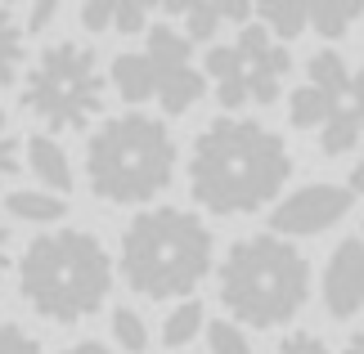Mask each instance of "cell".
Listing matches in <instances>:
<instances>
[{"label":"cell","instance_id":"obj_7","mask_svg":"<svg viewBox=\"0 0 364 354\" xmlns=\"http://www.w3.org/2000/svg\"><path fill=\"white\" fill-rule=\"evenodd\" d=\"M355 206V193L346 184H301V189L284 193L279 202L270 206V233L279 238H315V233H328L333 224H342Z\"/></svg>","mask_w":364,"mask_h":354},{"label":"cell","instance_id":"obj_13","mask_svg":"<svg viewBox=\"0 0 364 354\" xmlns=\"http://www.w3.org/2000/svg\"><path fill=\"white\" fill-rule=\"evenodd\" d=\"M203 72H207V81H212L216 104L225 112H243L252 104L247 86H243V63H239V50H234V45H207Z\"/></svg>","mask_w":364,"mask_h":354},{"label":"cell","instance_id":"obj_25","mask_svg":"<svg viewBox=\"0 0 364 354\" xmlns=\"http://www.w3.org/2000/svg\"><path fill=\"white\" fill-rule=\"evenodd\" d=\"M252 328H243L239 319H207V354H257L252 350Z\"/></svg>","mask_w":364,"mask_h":354},{"label":"cell","instance_id":"obj_29","mask_svg":"<svg viewBox=\"0 0 364 354\" xmlns=\"http://www.w3.org/2000/svg\"><path fill=\"white\" fill-rule=\"evenodd\" d=\"M0 354H46V350H41V341L23 328V323L0 319Z\"/></svg>","mask_w":364,"mask_h":354},{"label":"cell","instance_id":"obj_37","mask_svg":"<svg viewBox=\"0 0 364 354\" xmlns=\"http://www.w3.org/2000/svg\"><path fill=\"white\" fill-rule=\"evenodd\" d=\"M355 108H360V131H364V104H355Z\"/></svg>","mask_w":364,"mask_h":354},{"label":"cell","instance_id":"obj_34","mask_svg":"<svg viewBox=\"0 0 364 354\" xmlns=\"http://www.w3.org/2000/svg\"><path fill=\"white\" fill-rule=\"evenodd\" d=\"M338 354H364V323H355V328L346 332V341H342Z\"/></svg>","mask_w":364,"mask_h":354},{"label":"cell","instance_id":"obj_26","mask_svg":"<svg viewBox=\"0 0 364 354\" xmlns=\"http://www.w3.org/2000/svg\"><path fill=\"white\" fill-rule=\"evenodd\" d=\"M18 171H23V139L14 131V121L0 112V189H9Z\"/></svg>","mask_w":364,"mask_h":354},{"label":"cell","instance_id":"obj_24","mask_svg":"<svg viewBox=\"0 0 364 354\" xmlns=\"http://www.w3.org/2000/svg\"><path fill=\"white\" fill-rule=\"evenodd\" d=\"M108 328H113V345L122 354H144L149 350V323L135 305H113L108 314Z\"/></svg>","mask_w":364,"mask_h":354},{"label":"cell","instance_id":"obj_32","mask_svg":"<svg viewBox=\"0 0 364 354\" xmlns=\"http://www.w3.org/2000/svg\"><path fill=\"white\" fill-rule=\"evenodd\" d=\"M14 269V233H9V216L0 211V282Z\"/></svg>","mask_w":364,"mask_h":354},{"label":"cell","instance_id":"obj_33","mask_svg":"<svg viewBox=\"0 0 364 354\" xmlns=\"http://www.w3.org/2000/svg\"><path fill=\"white\" fill-rule=\"evenodd\" d=\"M59 354H113V345H104V341H95V336H86V341H73V345H63Z\"/></svg>","mask_w":364,"mask_h":354},{"label":"cell","instance_id":"obj_11","mask_svg":"<svg viewBox=\"0 0 364 354\" xmlns=\"http://www.w3.org/2000/svg\"><path fill=\"white\" fill-rule=\"evenodd\" d=\"M23 162H27V171L36 175L41 189H50V193H73V157H68V148L54 139L50 131H41V135H27V144H23Z\"/></svg>","mask_w":364,"mask_h":354},{"label":"cell","instance_id":"obj_28","mask_svg":"<svg viewBox=\"0 0 364 354\" xmlns=\"http://www.w3.org/2000/svg\"><path fill=\"white\" fill-rule=\"evenodd\" d=\"M270 354H333V345H328L319 332H311V328H288V332L274 341Z\"/></svg>","mask_w":364,"mask_h":354},{"label":"cell","instance_id":"obj_30","mask_svg":"<svg viewBox=\"0 0 364 354\" xmlns=\"http://www.w3.org/2000/svg\"><path fill=\"white\" fill-rule=\"evenodd\" d=\"M113 13H117V0H81V27L90 36L113 32Z\"/></svg>","mask_w":364,"mask_h":354},{"label":"cell","instance_id":"obj_35","mask_svg":"<svg viewBox=\"0 0 364 354\" xmlns=\"http://www.w3.org/2000/svg\"><path fill=\"white\" fill-rule=\"evenodd\" d=\"M346 189H351L355 197H364V157L351 166V175H346Z\"/></svg>","mask_w":364,"mask_h":354},{"label":"cell","instance_id":"obj_10","mask_svg":"<svg viewBox=\"0 0 364 354\" xmlns=\"http://www.w3.org/2000/svg\"><path fill=\"white\" fill-rule=\"evenodd\" d=\"M162 9L171 18H180L193 45H207V40H216V32L225 23L243 27L257 13V0H162Z\"/></svg>","mask_w":364,"mask_h":354},{"label":"cell","instance_id":"obj_36","mask_svg":"<svg viewBox=\"0 0 364 354\" xmlns=\"http://www.w3.org/2000/svg\"><path fill=\"white\" fill-rule=\"evenodd\" d=\"M351 99H355V104H364V63L355 67V77H351Z\"/></svg>","mask_w":364,"mask_h":354},{"label":"cell","instance_id":"obj_19","mask_svg":"<svg viewBox=\"0 0 364 354\" xmlns=\"http://www.w3.org/2000/svg\"><path fill=\"white\" fill-rule=\"evenodd\" d=\"M27 63V27L9 13V5H0V90H9L23 77Z\"/></svg>","mask_w":364,"mask_h":354},{"label":"cell","instance_id":"obj_9","mask_svg":"<svg viewBox=\"0 0 364 354\" xmlns=\"http://www.w3.org/2000/svg\"><path fill=\"white\" fill-rule=\"evenodd\" d=\"M319 301L338 323H351L364 309V238H342L328 251L319 274Z\"/></svg>","mask_w":364,"mask_h":354},{"label":"cell","instance_id":"obj_2","mask_svg":"<svg viewBox=\"0 0 364 354\" xmlns=\"http://www.w3.org/2000/svg\"><path fill=\"white\" fill-rule=\"evenodd\" d=\"M14 278H18L23 305L36 319L54 323V328H77L108 305L117 282V260L90 229L54 224L18 251Z\"/></svg>","mask_w":364,"mask_h":354},{"label":"cell","instance_id":"obj_16","mask_svg":"<svg viewBox=\"0 0 364 354\" xmlns=\"http://www.w3.org/2000/svg\"><path fill=\"white\" fill-rule=\"evenodd\" d=\"M207 332V305L198 301V296H185V301H171V309L162 314V345L166 350H189L198 336Z\"/></svg>","mask_w":364,"mask_h":354},{"label":"cell","instance_id":"obj_38","mask_svg":"<svg viewBox=\"0 0 364 354\" xmlns=\"http://www.w3.org/2000/svg\"><path fill=\"white\" fill-rule=\"evenodd\" d=\"M0 5H14V0H0Z\"/></svg>","mask_w":364,"mask_h":354},{"label":"cell","instance_id":"obj_12","mask_svg":"<svg viewBox=\"0 0 364 354\" xmlns=\"http://www.w3.org/2000/svg\"><path fill=\"white\" fill-rule=\"evenodd\" d=\"M108 81L126 108H144L158 99V63L149 59L144 50H126L108 63Z\"/></svg>","mask_w":364,"mask_h":354},{"label":"cell","instance_id":"obj_3","mask_svg":"<svg viewBox=\"0 0 364 354\" xmlns=\"http://www.w3.org/2000/svg\"><path fill=\"white\" fill-rule=\"evenodd\" d=\"M117 274L144 301H185L216 274V238L198 211L139 206L122 229Z\"/></svg>","mask_w":364,"mask_h":354},{"label":"cell","instance_id":"obj_14","mask_svg":"<svg viewBox=\"0 0 364 354\" xmlns=\"http://www.w3.org/2000/svg\"><path fill=\"white\" fill-rule=\"evenodd\" d=\"M207 94V72L193 63H176V67H158V104L166 117H185L193 104H203Z\"/></svg>","mask_w":364,"mask_h":354},{"label":"cell","instance_id":"obj_21","mask_svg":"<svg viewBox=\"0 0 364 354\" xmlns=\"http://www.w3.org/2000/svg\"><path fill=\"white\" fill-rule=\"evenodd\" d=\"M338 104H342V99H333V94H324L319 86L306 81V86H297V90L288 94V121L297 126V131H319V126L333 117V108H338Z\"/></svg>","mask_w":364,"mask_h":354},{"label":"cell","instance_id":"obj_18","mask_svg":"<svg viewBox=\"0 0 364 354\" xmlns=\"http://www.w3.org/2000/svg\"><path fill=\"white\" fill-rule=\"evenodd\" d=\"M360 139H364V131H360L355 99H351V104H338V108H333V117L319 126V153H324V157H346Z\"/></svg>","mask_w":364,"mask_h":354},{"label":"cell","instance_id":"obj_4","mask_svg":"<svg viewBox=\"0 0 364 354\" xmlns=\"http://www.w3.org/2000/svg\"><path fill=\"white\" fill-rule=\"evenodd\" d=\"M216 296L230 319L252 332L288 328L311 301V260L292 238L247 233L216 265Z\"/></svg>","mask_w":364,"mask_h":354},{"label":"cell","instance_id":"obj_1","mask_svg":"<svg viewBox=\"0 0 364 354\" xmlns=\"http://www.w3.org/2000/svg\"><path fill=\"white\" fill-rule=\"evenodd\" d=\"M288 175V144L252 117H216L193 135L189 193L207 216H252L274 206Z\"/></svg>","mask_w":364,"mask_h":354},{"label":"cell","instance_id":"obj_20","mask_svg":"<svg viewBox=\"0 0 364 354\" xmlns=\"http://www.w3.org/2000/svg\"><path fill=\"white\" fill-rule=\"evenodd\" d=\"M351 67H346V59L338 50H315L311 59H306V81H311V86H319L324 94H333V99H351Z\"/></svg>","mask_w":364,"mask_h":354},{"label":"cell","instance_id":"obj_6","mask_svg":"<svg viewBox=\"0 0 364 354\" xmlns=\"http://www.w3.org/2000/svg\"><path fill=\"white\" fill-rule=\"evenodd\" d=\"M104 90H108V72L100 67V54L86 40L63 36V40H50L32 59V67L23 77V90H18V104L50 135L86 131L104 112Z\"/></svg>","mask_w":364,"mask_h":354},{"label":"cell","instance_id":"obj_5","mask_svg":"<svg viewBox=\"0 0 364 354\" xmlns=\"http://www.w3.org/2000/svg\"><path fill=\"white\" fill-rule=\"evenodd\" d=\"M180 166L171 126L153 112H117L86 139V184L108 206H153Z\"/></svg>","mask_w":364,"mask_h":354},{"label":"cell","instance_id":"obj_8","mask_svg":"<svg viewBox=\"0 0 364 354\" xmlns=\"http://www.w3.org/2000/svg\"><path fill=\"white\" fill-rule=\"evenodd\" d=\"M234 50H239V63H243V86L247 99L257 108H270L279 94H284V81L292 72V54H288V40L270 36L261 23H243L239 36H234Z\"/></svg>","mask_w":364,"mask_h":354},{"label":"cell","instance_id":"obj_17","mask_svg":"<svg viewBox=\"0 0 364 354\" xmlns=\"http://www.w3.org/2000/svg\"><path fill=\"white\" fill-rule=\"evenodd\" d=\"M257 23L279 40H297L311 27V0H257Z\"/></svg>","mask_w":364,"mask_h":354},{"label":"cell","instance_id":"obj_22","mask_svg":"<svg viewBox=\"0 0 364 354\" xmlns=\"http://www.w3.org/2000/svg\"><path fill=\"white\" fill-rule=\"evenodd\" d=\"M144 54L158 67H176V63H193V40L185 36V27L171 23H153L144 32Z\"/></svg>","mask_w":364,"mask_h":354},{"label":"cell","instance_id":"obj_15","mask_svg":"<svg viewBox=\"0 0 364 354\" xmlns=\"http://www.w3.org/2000/svg\"><path fill=\"white\" fill-rule=\"evenodd\" d=\"M5 216L18 224H36V229H54L59 220H68V197L50 189H9L5 193Z\"/></svg>","mask_w":364,"mask_h":354},{"label":"cell","instance_id":"obj_23","mask_svg":"<svg viewBox=\"0 0 364 354\" xmlns=\"http://www.w3.org/2000/svg\"><path fill=\"white\" fill-rule=\"evenodd\" d=\"M364 18V0H311V27L324 40H342Z\"/></svg>","mask_w":364,"mask_h":354},{"label":"cell","instance_id":"obj_27","mask_svg":"<svg viewBox=\"0 0 364 354\" xmlns=\"http://www.w3.org/2000/svg\"><path fill=\"white\" fill-rule=\"evenodd\" d=\"M162 9V0H117V13H113V32L117 36H135V32H149V13Z\"/></svg>","mask_w":364,"mask_h":354},{"label":"cell","instance_id":"obj_31","mask_svg":"<svg viewBox=\"0 0 364 354\" xmlns=\"http://www.w3.org/2000/svg\"><path fill=\"white\" fill-rule=\"evenodd\" d=\"M59 9H63V0H32L27 5V36H41V32H50V23L59 18Z\"/></svg>","mask_w":364,"mask_h":354}]
</instances>
